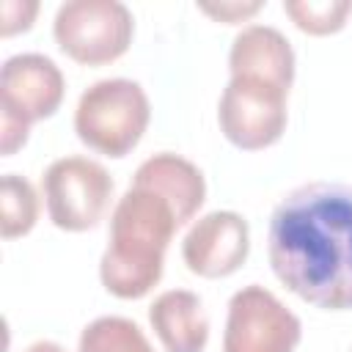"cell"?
I'll use <instances>...</instances> for the list:
<instances>
[{"label":"cell","mask_w":352,"mask_h":352,"mask_svg":"<svg viewBox=\"0 0 352 352\" xmlns=\"http://www.w3.org/2000/svg\"><path fill=\"white\" fill-rule=\"evenodd\" d=\"M267 253L275 278L324 311H352V187L311 182L270 217Z\"/></svg>","instance_id":"1"},{"label":"cell","mask_w":352,"mask_h":352,"mask_svg":"<svg viewBox=\"0 0 352 352\" xmlns=\"http://www.w3.org/2000/svg\"><path fill=\"white\" fill-rule=\"evenodd\" d=\"M176 228L179 220L162 195L129 187L110 217V245L99 264L104 289L121 300L146 297L162 278Z\"/></svg>","instance_id":"2"},{"label":"cell","mask_w":352,"mask_h":352,"mask_svg":"<svg viewBox=\"0 0 352 352\" xmlns=\"http://www.w3.org/2000/svg\"><path fill=\"white\" fill-rule=\"evenodd\" d=\"M148 116V96L135 80H99L77 102L74 132L88 148L118 160L140 143Z\"/></svg>","instance_id":"3"},{"label":"cell","mask_w":352,"mask_h":352,"mask_svg":"<svg viewBox=\"0 0 352 352\" xmlns=\"http://www.w3.org/2000/svg\"><path fill=\"white\" fill-rule=\"evenodd\" d=\"M52 33L72 60L104 66L129 50L135 22L118 0H69L58 8Z\"/></svg>","instance_id":"4"},{"label":"cell","mask_w":352,"mask_h":352,"mask_svg":"<svg viewBox=\"0 0 352 352\" xmlns=\"http://www.w3.org/2000/svg\"><path fill=\"white\" fill-rule=\"evenodd\" d=\"M41 190L50 220L58 228L88 231L104 217L110 206L113 179L96 160L60 157L44 170Z\"/></svg>","instance_id":"5"},{"label":"cell","mask_w":352,"mask_h":352,"mask_svg":"<svg viewBox=\"0 0 352 352\" xmlns=\"http://www.w3.org/2000/svg\"><path fill=\"white\" fill-rule=\"evenodd\" d=\"M289 91L250 77H231L217 107V121L228 143L242 151H261L280 140L286 129Z\"/></svg>","instance_id":"6"},{"label":"cell","mask_w":352,"mask_h":352,"mask_svg":"<svg viewBox=\"0 0 352 352\" xmlns=\"http://www.w3.org/2000/svg\"><path fill=\"white\" fill-rule=\"evenodd\" d=\"M300 319L264 286H245L228 302L223 352H294Z\"/></svg>","instance_id":"7"},{"label":"cell","mask_w":352,"mask_h":352,"mask_svg":"<svg viewBox=\"0 0 352 352\" xmlns=\"http://www.w3.org/2000/svg\"><path fill=\"white\" fill-rule=\"evenodd\" d=\"M60 69L38 52L11 55L0 69V110L3 118L30 129L33 121L50 118L63 102Z\"/></svg>","instance_id":"8"},{"label":"cell","mask_w":352,"mask_h":352,"mask_svg":"<svg viewBox=\"0 0 352 352\" xmlns=\"http://www.w3.org/2000/svg\"><path fill=\"white\" fill-rule=\"evenodd\" d=\"M250 250L248 220L236 212H209L192 223L182 242V258L201 278L234 275Z\"/></svg>","instance_id":"9"},{"label":"cell","mask_w":352,"mask_h":352,"mask_svg":"<svg viewBox=\"0 0 352 352\" xmlns=\"http://www.w3.org/2000/svg\"><path fill=\"white\" fill-rule=\"evenodd\" d=\"M228 69L231 77L264 80L289 91L294 82V50L280 30L270 25H248L231 44Z\"/></svg>","instance_id":"10"},{"label":"cell","mask_w":352,"mask_h":352,"mask_svg":"<svg viewBox=\"0 0 352 352\" xmlns=\"http://www.w3.org/2000/svg\"><path fill=\"white\" fill-rule=\"evenodd\" d=\"M132 187H143V190H151V192L162 195L170 204L179 226L190 223L198 214V209L204 206V198H206L204 173L190 160H184L179 154H170V151L148 157L135 170Z\"/></svg>","instance_id":"11"},{"label":"cell","mask_w":352,"mask_h":352,"mask_svg":"<svg viewBox=\"0 0 352 352\" xmlns=\"http://www.w3.org/2000/svg\"><path fill=\"white\" fill-rule=\"evenodd\" d=\"M148 322L168 352H204L209 341V319L198 294L170 289L154 297Z\"/></svg>","instance_id":"12"},{"label":"cell","mask_w":352,"mask_h":352,"mask_svg":"<svg viewBox=\"0 0 352 352\" xmlns=\"http://www.w3.org/2000/svg\"><path fill=\"white\" fill-rule=\"evenodd\" d=\"M38 220V198L25 176L6 173L0 184V234L3 239L25 236Z\"/></svg>","instance_id":"13"},{"label":"cell","mask_w":352,"mask_h":352,"mask_svg":"<svg viewBox=\"0 0 352 352\" xmlns=\"http://www.w3.org/2000/svg\"><path fill=\"white\" fill-rule=\"evenodd\" d=\"M77 352H154L143 330L124 316H99L80 333Z\"/></svg>","instance_id":"14"},{"label":"cell","mask_w":352,"mask_h":352,"mask_svg":"<svg viewBox=\"0 0 352 352\" xmlns=\"http://www.w3.org/2000/svg\"><path fill=\"white\" fill-rule=\"evenodd\" d=\"M283 11L302 33L330 36L346 25L352 0H289L283 3Z\"/></svg>","instance_id":"15"},{"label":"cell","mask_w":352,"mask_h":352,"mask_svg":"<svg viewBox=\"0 0 352 352\" xmlns=\"http://www.w3.org/2000/svg\"><path fill=\"white\" fill-rule=\"evenodd\" d=\"M38 11V3H19V0H6L3 3V25L0 33L3 36H14L19 30H28L33 25V16Z\"/></svg>","instance_id":"16"},{"label":"cell","mask_w":352,"mask_h":352,"mask_svg":"<svg viewBox=\"0 0 352 352\" xmlns=\"http://www.w3.org/2000/svg\"><path fill=\"white\" fill-rule=\"evenodd\" d=\"M261 8V3H250V6H242V3H220V6H201L204 14L226 22V25H234V22H242L245 16L256 14Z\"/></svg>","instance_id":"17"},{"label":"cell","mask_w":352,"mask_h":352,"mask_svg":"<svg viewBox=\"0 0 352 352\" xmlns=\"http://www.w3.org/2000/svg\"><path fill=\"white\" fill-rule=\"evenodd\" d=\"M25 352H66L60 344H55V341H36V344H30Z\"/></svg>","instance_id":"18"}]
</instances>
